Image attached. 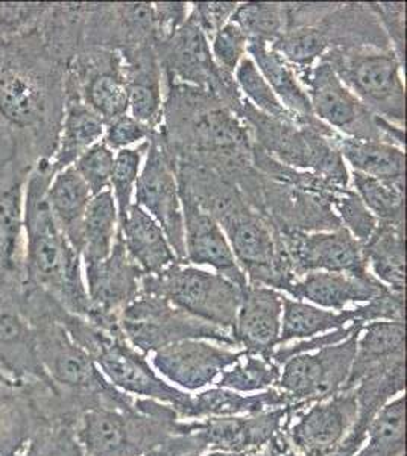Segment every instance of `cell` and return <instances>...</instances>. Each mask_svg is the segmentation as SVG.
<instances>
[{"label": "cell", "instance_id": "cell-12", "mask_svg": "<svg viewBox=\"0 0 407 456\" xmlns=\"http://www.w3.org/2000/svg\"><path fill=\"white\" fill-rule=\"evenodd\" d=\"M165 83L186 84L202 88L222 99L238 113L243 98L234 83L217 68L206 34L187 17L186 23L170 40L155 46Z\"/></svg>", "mask_w": 407, "mask_h": 456}, {"label": "cell", "instance_id": "cell-48", "mask_svg": "<svg viewBox=\"0 0 407 456\" xmlns=\"http://www.w3.org/2000/svg\"><path fill=\"white\" fill-rule=\"evenodd\" d=\"M155 133L157 131L150 128L148 125L142 124L126 113L105 125L102 142L113 152H119V151L133 148V146L150 141Z\"/></svg>", "mask_w": 407, "mask_h": 456}, {"label": "cell", "instance_id": "cell-27", "mask_svg": "<svg viewBox=\"0 0 407 456\" xmlns=\"http://www.w3.org/2000/svg\"><path fill=\"white\" fill-rule=\"evenodd\" d=\"M105 122L77 92L66 87V104L62 114L61 128L58 135L57 150L52 157V169L60 172L75 165V161L94 143L102 141Z\"/></svg>", "mask_w": 407, "mask_h": 456}, {"label": "cell", "instance_id": "cell-3", "mask_svg": "<svg viewBox=\"0 0 407 456\" xmlns=\"http://www.w3.org/2000/svg\"><path fill=\"white\" fill-rule=\"evenodd\" d=\"M60 306L47 292L26 283L19 309L36 335L37 352L52 384L70 395L94 399L103 404L131 408L135 399L110 384L87 353L73 341L55 318Z\"/></svg>", "mask_w": 407, "mask_h": 456}, {"label": "cell", "instance_id": "cell-8", "mask_svg": "<svg viewBox=\"0 0 407 456\" xmlns=\"http://www.w3.org/2000/svg\"><path fill=\"white\" fill-rule=\"evenodd\" d=\"M322 61L330 64L340 81L372 113L404 128V66L391 46L331 47Z\"/></svg>", "mask_w": 407, "mask_h": 456}, {"label": "cell", "instance_id": "cell-39", "mask_svg": "<svg viewBox=\"0 0 407 456\" xmlns=\"http://www.w3.org/2000/svg\"><path fill=\"white\" fill-rule=\"evenodd\" d=\"M230 21L236 23L248 40H260L273 45L288 28L286 4L245 2L238 4Z\"/></svg>", "mask_w": 407, "mask_h": 456}, {"label": "cell", "instance_id": "cell-26", "mask_svg": "<svg viewBox=\"0 0 407 456\" xmlns=\"http://www.w3.org/2000/svg\"><path fill=\"white\" fill-rule=\"evenodd\" d=\"M119 230L126 253L144 275L159 274L170 265L180 262L160 225L134 202Z\"/></svg>", "mask_w": 407, "mask_h": 456}, {"label": "cell", "instance_id": "cell-2", "mask_svg": "<svg viewBox=\"0 0 407 456\" xmlns=\"http://www.w3.org/2000/svg\"><path fill=\"white\" fill-rule=\"evenodd\" d=\"M51 161H40L25 187L26 281L53 297L73 315L96 320L88 300L81 255L64 236L47 206L46 191L53 176Z\"/></svg>", "mask_w": 407, "mask_h": 456}, {"label": "cell", "instance_id": "cell-42", "mask_svg": "<svg viewBox=\"0 0 407 456\" xmlns=\"http://www.w3.org/2000/svg\"><path fill=\"white\" fill-rule=\"evenodd\" d=\"M150 146V141L143 142L140 145L126 148V150L116 152L114 157L113 174L110 182V191L113 193L119 225L124 223L128 210L133 206L135 183L142 171V161L146 156V151Z\"/></svg>", "mask_w": 407, "mask_h": 456}, {"label": "cell", "instance_id": "cell-53", "mask_svg": "<svg viewBox=\"0 0 407 456\" xmlns=\"http://www.w3.org/2000/svg\"><path fill=\"white\" fill-rule=\"evenodd\" d=\"M14 154V146L11 141L10 134L6 133L5 128L0 125V160Z\"/></svg>", "mask_w": 407, "mask_h": 456}, {"label": "cell", "instance_id": "cell-22", "mask_svg": "<svg viewBox=\"0 0 407 456\" xmlns=\"http://www.w3.org/2000/svg\"><path fill=\"white\" fill-rule=\"evenodd\" d=\"M283 298V292L266 286L248 285L242 289L232 332L240 350L271 359L279 347Z\"/></svg>", "mask_w": 407, "mask_h": 456}, {"label": "cell", "instance_id": "cell-11", "mask_svg": "<svg viewBox=\"0 0 407 456\" xmlns=\"http://www.w3.org/2000/svg\"><path fill=\"white\" fill-rule=\"evenodd\" d=\"M299 83L305 87L314 118L338 134L394 145L400 134L397 125L387 122L362 104L329 62L321 60Z\"/></svg>", "mask_w": 407, "mask_h": 456}, {"label": "cell", "instance_id": "cell-4", "mask_svg": "<svg viewBox=\"0 0 407 456\" xmlns=\"http://www.w3.org/2000/svg\"><path fill=\"white\" fill-rule=\"evenodd\" d=\"M202 420H181L169 404L135 399L134 406H99L81 417L77 436L84 456H143L172 436L202 429Z\"/></svg>", "mask_w": 407, "mask_h": 456}, {"label": "cell", "instance_id": "cell-5", "mask_svg": "<svg viewBox=\"0 0 407 456\" xmlns=\"http://www.w3.org/2000/svg\"><path fill=\"white\" fill-rule=\"evenodd\" d=\"M238 114L254 143L284 167L310 172L333 186L350 187V171L336 146L338 133L314 116L273 119L245 99Z\"/></svg>", "mask_w": 407, "mask_h": 456}, {"label": "cell", "instance_id": "cell-28", "mask_svg": "<svg viewBox=\"0 0 407 456\" xmlns=\"http://www.w3.org/2000/svg\"><path fill=\"white\" fill-rule=\"evenodd\" d=\"M400 359H406V322H368L362 329L356 356L342 391L354 388L366 371Z\"/></svg>", "mask_w": 407, "mask_h": 456}, {"label": "cell", "instance_id": "cell-52", "mask_svg": "<svg viewBox=\"0 0 407 456\" xmlns=\"http://www.w3.org/2000/svg\"><path fill=\"white\" fill-rule=\"evenodd\" d=\"M208 449L202 430H196L186 436H172L163 444L155 447L143 456H199Z\"/></svg>", "mask_w": 407, "mask_h": 456}, {"label": "cell", "instance_id": "cell-41", "mask_svg": "<svg viewBox=\"0 0 407 456\" xmlns=\"http://www.w3.org/2000/svg\"><path fill=\"white\" fill-rule=\"evenodd\" d=\"M234 83L238 86L242 98L260 113L266 114L273 119L295 118V114L290 113L280 102V99L275 96L273 88L269 87V84L265 81L262 73L258 72L257 66L251 58L245 57L240 61L234 72Z\"/></svg>", "mask_w": 407, "mask_h": 456}, {"label": "cell", "instance_id": "cell-50", "mask_svg": "<svg viewBox=\"0 0 407 456\" xmlns=\"http://www.w3.org/2000/svg\"><path fill=\"white\" fill-rule=\"evenodd\" d=\"M191 5L189 19L206 34L208 42L227 25L238 8L236 2H195Z\"/></svg>", "mask_w": 407, "mask_h": 456}, {"label": "cell", "instance_id": "cell-31", "mask_svg": "<svg viewBox=\"0 0 407 456\" xmlns=\"http://www.w3.org/2000/svg\"><path fill=\"white\" fill-rule=\"evenodd\" d=\"M336 146L351 171L387 182H404L406 152L382 141H362L338 134Z\"/></svg>", "mask_w": 407, "mask_h": 456}, {"label": "cell", "instance_id": "cell-54", "mask_svg": "<svg viewBox=\"0 0 407 456\" xmlns=\"http://www.w3.org/2000/svg\"><path fill=\"white\" fill-rule=\"evenodd\" d=\"M248 453H232V452H217L213 451L212 453H208L206 456H247Z\"/></svg>", "mask_w": 407, "mask_h": 456}, {"label": "cell", "instance_id": "cell-17", "mask_svg": "<svg viewBox=\"0 0 407 456\" xmlns=\"http://www.w3.org/2000/svg\"><path fill=\"white\" fill-rule=\"evenodd\" d=\"M283 236L297 279L314 271L371 274L362 245L344 227L322 232H289Z\"/></svg>", "mask_w": 407, "mask_h": 456}, {"label": "cell", "instance_id": "cell-37", "mask_svg": "<svg viewBox=\"0 0 407 456\" xmlns=\"http://www.w3.org/2000/svg\"><path fill=\"white\" fill-rule=\"evenodd\" d=\"M406 395L387 402L368 426L365 449L354 456H404Z\"/></svg>", "mask_w": 407, "mask_h": 456}, {"label": "cell", "instance_id": "cell-19", "mask_svg": "<svg viewBox=\"0 0 407 456\" xmlns=\"http://www.w3.org/2000/svg\"><path fill=\"white\" fill-rule=\"evenodd\" d=\"M245 353L216 342L189 339L157 350L152 363L170 382L196 391L213 384L222 371L238 362Z\"/></svg>", "mask_w": 407, "mask_h": 456}, {"label": "cell", "instance_id": "cell-32", "mask_svg": "<svg viewBox=\"0 0 407 456\" xmlns=\"http://www.w3.org/2000/svg\"><path fill=\"white\" fill-rule=\"evenodd\" d=\"M248 57L251 58L265 81L286 109L299 118H312L313 111L305 87L299 83L294 68L275 53L271 45L260 40L248 43Z\"/></svg>", "mask_w": 407, "mask_h": 456}, {"label": "cell", "instance_id": "cell-7", "mask_svg": "<svg viewBox=\"0 0 407 456\" xmlns=\"http://www.w3.org/2000/svg\"><path fill=\"white\" fill-rule=\"evenodd\" d=\"M215 219L247 275L248 285L266 286L288 294L297 277L279 228L254 210L243 195Z\"/></svg>", "mask_w": 407, "mask_h": 456}, {"label": "cell", "instance_id": "cell-55", "mask_svg": "<svg viewBox=\"0 0 407 456\" xmlns=\"http://www.w3.org/2000/svg\"><path fill=\"white\" fill-rule=\"evenodd\" d=\"M247 456H273V452H271V447L266 444V449L264 452L260 451H253L249 452Z\"/></svg>", "mask_w": 407, "mask_h": 456}, {"label": "cell", "instance_id": "cell-20", "mask_svg": "<svg viewBox=\"0 0 407 456\" xmlns=\"http://www.w3.org/2000/svg\"><path fill=\"white\" fill-rule=\"evenodd\" d=\"M183 219H184V249L186 264L208 266L234 285L245 289L247 275L232 255V247L221 225L212 215L202 210L186 193H181Z\"/></svg>", "mask_w": 407, "mask_h": 456}, {"label": "cell", "instance_id": "cell-43", "mask_svg": "<svg viewBox=\"0 0 407 456\" xmlns=\"http://www.w3.org/2000/svg\"><path fill=\"white\" fill-rule=\"evenodd\" d=\"M16 456H84L77 426L43 421Z\"/></svg>", "mask_w": 407, "mask_h": 456}, {"label": "cell", "instance_id": "cell-46", "mask_svg": "<svg viewBox=\"0 0 407 456\" xmlns=\"http://www.w3.org/2000/svg\"><path fill=\"white\" fill-rule=\"evenodd\" d=\"M248 37L242 29L228 21L225 27H222L210 42L213 60L217 68L228 77H234V72L243 58L248 57Z\"/></svg>", "mask_w": 407, "mask_h": 456}, {"label": "cell", "instance_id": "cell-49", "mask_svg": "<svg viewBox=\"0 0 407 456\" xmlns=\"http://www.w3.org/2000/svg\"><path fill=\"white\" fill-rule=\"evenodd\" d=\"M370 10L374 12L379 23L382 25L387 42L391 45L394 53H397L398 60L404 66V55H406V40H404V29H406V4H377L370 2Z\"/></svg>", "mask_w": 407, "mask_h": 456}, {"label": "cell", "instance_id": "cell-30", "mask_svg": "<svg viewBox=\"0 0 407 456\" xmlns=\"http://www.w3.org/2000/svg\"><path fill=\"white\" fill-rule=\"evenodd\" d=\"M92 198L90 189L73 167L55 172L47 187L46 201L52 216L77 253L84 216Z\"/></svg>", "mask_w": 407, "mask_h": 456}, {"label": "cell", "instance_id": "cell-13", "mask_svg": "<svg viewBox=\"0 0 407 456\" xmlns=\"http://www.w3.org/2000/svg\"><path fill=\"white\" fill-rule=\"evenodd\" d=\"M32 169L16 154L0 160V297L16 305L26 285L25 187Z\"/></svg>", "mask_w": 407, "mask_h": 456}, {"label": "cell", "instance_id": "cell-44", "mask_svg": "<svg viewBox=\"0 0 407 456\" xmlns=\"http://www.w3.org/2000/svg\"><path fill=\"white\" fill-rule=\"evenodd\" d=\"M331 208L339 221L340 227L363 245L371 238L379 219L372 215L351 187L340 189L331 198Z\"/></svg>", "mask_w": 407, "mask_h": 456}, {"label": "cell", "instance_id": "cell-10", "mask_svg": "<svg viewBox=\"0 0 407 456\" xmlns=\"http://www.w3.org/2000/svg\"><path fill=\"white\" fill-rule=\"evenodd\" d=\"M119 326L125 339L143 356L189 339H204L240 350L230 333L159 297H137L120 312Z\"/></svg>", "mask_w": 407, "mask_h": 456}, {"label": "cell", "instance_id": "cell-18", "mask_svg": "<svg viewBox=\"0 0 407 456\" xmlns=\"http://www.w3.org/2000/svg\"><path fill=\"white\" fill-rule=\"evenodd\" d=\"M357 419L354 389L312 404L305 415L286 428L290 446L298 456H331L353 429Z\"/></svg>", "mask_w": 407, "mask_h": 456}, {"label": "cell", "instance_id": "cell-23", "mask_svg": "<svg viewBox=\"0 0 407 456\" xmlns=\"http://www.w3.org/2000/svg\"><path fill=\"white\" fill-rule=\"evenodd\" d=\"M387 289L372 274L354 275L346 273L314 271L294 281L288 294L294 300L312 303L327 311H346L351 305H365Z\"/></svg>", "mask_w": 407, "mask_h": 456}, {"label": "cell", "instance_id": "cell-9", "mask_svg": "<svg viewBox=\"0 0 407 456\" xmlns=\"http://www.w3.org/2000/svg\"><path fill=\"white\" fill-rule=\"evenodd\" d=\"M140 296L169 301L172 306L210 322L232 337L242 289L221 274L175 262L159 274L143 275Z\"/></svg>", "mask_w": 407, "mask_h": 456}, {"label": "cell", "instance_id": "cell-47", "mask_svg": "<svg viewBox=\"0 0 407 456\" xmlns=\"http://www.w3.org/2000/svg\"><path fill=\"white\" fill-rule=\"evenodd\" d=\"M47 4H0V43L31 31Z\"/></svg>", "mask_w": 407, "mask_h": 456}, {"label": "cell", "instance_id": "cell-25", "mask_svg": "<svg viewBox=\"0 0 407 456\" xmlns=\"http://www.w3.org/2000/svg\"><path fill=\"white\" fill-rule=\"evenodd\" d=\"M34 382H17L0 373V456H16L45 421Z\"/></svg>", "mask_w": 407, "mask_h": 456}, {"label": "cell", "instance_id": "cell-24", "mask_svg": "<svg viewBox=\"0 0 407 456\" xmlns=\"http://www.w3.org/2000/svg\"><path fill=\"white\" fill-rule=\"evenodd\" d=\"M0 373L17 382L46 380L32 326L14 301L0 297Z\"/></svg>", "mask_w": 407, "mask_h": 456}, {"label": "cell", "instance_id": "cell-36", "mask_svg": "<svg viewBox=\"0 0 407 456\" xmlns=\"http://www.w3.org/2000/svg\"><path fill=\"white\" fill-rule=\"evenodd\" d=\"M324 16L318 20L289 27L271 45L273 51L294 68L298 79L310 72L331 49L330 37L322 21Z\"/></svg>", "mask_w": 407, "mask_h": 456}, {"label": "cell", "instance_id": "cell-21", "mask_svg": "<svg viewBox=\"0 0 407 456\" xmlns=\"http://www.w3.org/2000/svg\"><path fill=\"white\" fill-rule=\"evenodd\" d=\"M301 411L305 406L290 404L248 417H212L202 420L201 430L212 451L249 453L266 446Z\"/></svg>", "mask_w": 407, "mask_h": 456}, {"label": "cell", "instance_id": "cell-29", "mask_svg": "<svg viewBox=\"0 0 407 456\" xmlns=\"http://www.w3.org/2000/svg\"><path fill=\"white\" fill-rule=\"evenodd\" d=\"M368 270L387 289L404 296L406 290V234L404 225L379 221L371 238L362 245Z\"/></svg>", "mask_w": 407, "mask_h": 456}, {"label": "cell", "instance_id": "cell-38", "mask_svg": "<svg viewBox=\"0 0 407 456\" xmlns=\"http://www.w3.org/2000/svg\"><path fill=\"white\" fill-rule=\"evenodd\" d=\"M350 187L382 223L404 225V182H387L350 172Z\"/></svg>", "mask_w": 407, "mask_h": 456}, {"label": "cell", "instance_id": "cell-16", "mask_svg": "<svg viewBox=\"0 0 407 456\" xmlns=\"http://www.w3.org/2000/svg\"><path fill=\"white\" fill-rule=\"evenodd\" d=\"M143 275V271L126 253L119 230L107 259L84 265L88 300L96 312L94 324L110 333L122 332L120 312L140 296Z\"/></svg>", "mask_w": 407, "mask_h": 456}, {"label": "cell", "instance_id": "cell-35", "mask_svg": "<svg viewBox=\"0 0 407 456\" xmlns=\"http://www.w3.org/2000/svg\"><path fill=\"white\" fill-rule=\"evenodd\" d=\"M351 322H356L354 307L340 312L327 311L305 301L294 300L284 296L279 346L294 339L301 341L322 333L333 332Z\"/></svg>", "mask_w": 407, "mask_h": 456}, {"label": "cell", "instance_id": "cell-40", "mask_svg": "<svg viewBox=\"0 0 407 456\" xmlns=\"http://www.w3.org/2000/svg\"><path fill=\"white\" fill-rule=\"evenodd\" d=\"M281 367L258 354L245 353L230 370L222 371L217 388L232 389L239 393H251L277 385Z\"/></svg>", "mask_w": 407, "mask_h": 456}, {"label": "cell", "instance_id": "cell-34", "mask_svg": "<svg viewBox=\"0 0 407 456\" xmlns=\"http://www.w3.org/2000/svg\"><path fill=\"white\" fill-rule=\"evenodd\" d=\"M119 232V216L110 189L92 198L81 228L79 255L83 265L96 264L109 257Z\"/></svg>", "mask_w": 407, "mask_h": 456}, {"label": "cell", "instance_id": "cell-14", "mask_svg": "<svg viewBox=\"0 0 407 456\" xmlns=\"http://www.w3.org/2000/svg\"><path fill=\"white\" fill-rule=\"evenodd\" d=\"M362 329L338 344L286 361L281 365L283 371L280 373L277 389L305 410L340 393L356 356Z\"/></svg>", "mask_w": 407, "mask_h": 456}, {"label": "cell", "instance_id": "cell-51", "mask_svg": "<svg viewBox=\"0 0 407 456\" xmlns=\"http://www.w3.org/2000/svg\"><path fill=\"white\" fill-rule=\"evenodd\" d=\"M154 6L155 46L163 45L175 36L191 14V4L186 2H163Z\"/></svg>", "mask_w": 407, "mask_h": 456}, {"label": "cell", "instance_id": "cell-33", "mask_svg": "<svg viewBox=\"0 0 407 456\" xmlns=\"http://www.w3.org/2000/svg\"><path fill=\"white\" fill-rule=\"evenodd\" d=\"M295 404L294 400L280 389H269L264 395H240L225 388L204 391L191 397V406L186 420H204L212 417L254 415Z\"/></svg>", "mask_w": 407, "mask_h": 456}, {"label": "cell", "instance_id": "cell-15", "mask_svg": "<svg viewBox=\"0 0 407 456\" xmlns=\"http://www.w3.org/2000/svg\"><path fill=\"white\" fill-rule=\"evenodd\" d=\"M155 134L150 139L144 156L146 160L135 183L134 204L157 221L165 232L176 259L186 264L184 219L175 167Z\"/></svg>", "mask_w": 407, "mask_h": 456}, {"label": "cell", "instance_id": "cell-6", "mask_svg": "<svg viewBox=\"0 0 407 456\" xmlns=\"http://www.w3.org/2000/svg\"><path fill=\"white\" fill-rule=\"evenodd\" d=\"M55 315L110 384L126 395H142L144 399L169 404L178 412L181 420H186L191 395L161 380L151 369L146 356L125 339L124 333L107 332L83 316L73 315L62 306L58 307Z\"/></svg>", "mask_w": 407, "mask_h": 456}, {"label": "cell", "instance_id": "cell-45", "mask_svg": "<svg viewBox=\"0 0 407 456\" xmlns=\"http://www.w3.org/2000/svg\"><path fill=\"white\" fill-rule=\"evenodd\" d=\"M114 157H116V152L110 150L109 146L101 141L94 143L92 148H88L83 156L75 161V165H73L75 171L83 178V182L87 184L94 197L110 189Z\"/></svg>", "mask_w": 407, "mask_h": 456}, {"label": "cell", "instance_id": "cell-1", "mask_svg": "<svg viewBox=\"0 0 407 456\" xmlns=\"http://www.w3.org/2000/svg\"><path fill=\"white\" fill-rule=\"evenodd\" d=\"M64 104L66 68L49 53L37 27L0 43V125L29 167L55 154Z\"/></svg>", "mask_w": 407, "mask_h": 456}]
</instances>
